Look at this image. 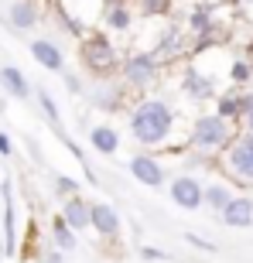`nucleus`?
Instances as JSON below:
<instances>
[{
  "label": "nucleus",
  "instance_id": "f704fd0d",
  "mask_svg": "<svg viewBox=\"0 0 253 263\" xmlns=\"http://www.w3.org/2000/svg\"><path fill=\"white\" fill-rule=\"evenodd\" d=\"M243 4H253V0H243Z\"/></svg>",
  "mask_w": 253,
  "mask_h": 263
},
{
  "label": "nucleus",
  "instance_id": "2f4dec72",
  "mask_svg": "<svg viewBox=\"0 0 253 263\" xmlns=\"http://www.w3.org/2000/svg\"><path fill=\"white\" fill-rule=\"evenodd\" d=\"M28 151H31V157H34V164H45V157H41L38 140H31V137H28Z\"/></svg>",
  "mask_w": 253,
  "mask_h": 263
},
{
  "label": "nucleus",
  "instance_id": "0eeeda50",
  "mask_svg": "<svg viewBox=\"0 0 253 263\" xmlns=\"http://www.w3.org/2000/svg\"><path fill=\"white\" fill-rule=\"evenodd\" d=\"M130 175H134V181H140L144 188H165L168 185V167L161 164V157L147 154V151H140V154L130 157Z\"/></svg>",
  "mask_w": 253,
  "mask_h": 263
},
{
  "label": "nucleus",
  "instance_id": "412c9836",
  "mask_svg": "<svg viewBox=\"0 0 253 263\" xmlns=\"http://www.w3.org/2000/svg\"><path fill=\"white\" fill-rule=\"evenodd\" d=\"M233 198H236V192H233L229 181H209V185H205V209H212L215 215L223 212Z\"/></svg>",
  "mask_w": 253,
  "mask_h": 263
},
{
  "label": "nucleus",
  "instance_id": "473e14b6",
  "mask_svg": "<svg viewBox=\"0 0 253 263\" xmlns=\"http://www.w3.org/2000/svg\"><path fill=\"white\" fill-rule=\"evenodd\" d=\"M240 130H246V134H253V109L243 117V123H240Z\"/></svg>",
  "mask_w": 253,
  "mask_h": 263
},
{
  "label": "nucleus",
  "instance_id": "f8f14e48",
  "mask_svg": "<svg viewBox=\"0 0 253 263\" xmlns=\"http://www.w3.org/2000/svg\"><path fill=\"white\" fill-rule=\"evenodd\" d=\"M28 51H31V59L38 62L41 68H48V72H65V55H62V48L55 45L51 38H34L28 45Z\"/></svg>",
  "mask_w": 253,
  "mask_h": 263
},
{
  "label": "nucleus",
  "instance_id": "dca6fc26",
  "mask_svg": "<svg viewBox=\"0 0 253 263\" xmlns=\"http://www.w3.org/2000/svg\"><path fill=\"white\" fill-rule=\"evenodd\" d=\"M212 113H219L223 120H229V123H243V117H246V106H243V89H226V92H219L215 96V109Z\"/></svg>",
  "mask_w": 253,
  "mask_h": 263
},
{
  "label": "nucleus",
  "instance_id": "2eb2a0df",
  "mask_svg": "<svg viewBox=\"0 0 253 263\" xmlns=\"http://www.w3.org/2000/svg\"><path fill=\"white\" fill-rule=\"evenodd\" d=\"M7 24L14 31H31L41 24V4L38 0H14L7 10Z\"/></svg>",
  "mask_w": 253,
  "mask_h": 263
},
{
  "label": "nucleus",
  "instance_id": "f03ea898",
  "mask_svg": "<svg viewBox=\"0 0 253 263\" xmlns=\"http://www.w3.org/2000/svg\"><path fill=\"white\" fill-rule=\"evenodd\" d=\"M79 55H82V68H86L96 82H110V79L120 76V68H123V55L117 51V45H113L106 34H82Z\"/></svg>",
  "mask_w": 253,
  "mask_h": 263
},
{
  "label": "nucleus",
  "instance_id": "cd10ccee",
  "mask_svg": "<svg viewBox=\"0 0 253 263\" xmlns=\"http://www.w3.org/2000/svg\"><path fill=\"white\" fill-rule=\"evenodd\" d=\"M185 243L195 246V250H205V253H215L219 250L215 243H209V239H202V236H195V233H185Z\"/></svg>",
  "mask_w": 253,
  "mask_h": 263
},
{
  "label": "nucleus",
  "instance_id": "6e6552de",
  "mask_svg": "<svg viewBox=\"0 0 253 263\" xmlns=\"http://www.w3.org/2000/svg\"><path fill=\"white\" fill-rule=\"evenodd\" d=\"M182 96L195 99V103H205V99H215L219 96V89H215V79L205 76L198 65H188L182 72Z\"/></svg>",
  "mask_w": 253,
  "mask_h": 263
},
{
  "label": "nucleus",
  "instance_id": "5701e85b",
  "mask_svg": "<svg viewBox=\"0 0 253 263\" xmlns=\"http://www.w3.org/2000/svg\"><path fill=\"white\" fill-rule=\"evenodd\" d=\"M38 106H41V113L48 117V127L59 134L62 130V113H59V103H55V96H51L48 89H38Z\"/></svg>",
  "mask_w": 253,
  "mask_h": 263
},
{
  "label": "nucleus",
  "instance_id": "1a4fd4ad",
  "mask_svg": "<svg viewBox=\"0 0 253 263\" xmlns=\"http://www.w3.org/2000/svg\"><path fill=\"white\" fill-rule=\"evenodd\" d=\"M185 51H188V45H185V34H182V28H178V24H168V28L161 31L157 45L151 48V55H154L161 65H171V62L182 59Z\"/></svg>",
  "mask_w": 253,
  "mask_h": 263
},
{
  "label": "nucleus",
  "instance_id": "b1692460",
  "mask_svg": "<svg viewBox=\"0 0 253 263\" xmlns=\"http://www.w3.org/2000/svg\"><path fill=\"white\" fill-rule=\"evenodd\" d=\"M229 82H233L236 89L250 86V82H253V62L250 59H236L233 65H229Z\"/></svg>",
  "mask_w": 253,
  "mask_h": 263
},
{
  "label": "nucleus",
  "instance_id": "a878e982",
  "mask_svg": "<svg viewBox=\"0 0 253 263\" xmlns=\"http://www.w3.org/2000/svg\"><path fill=\"white\" fill-rule=\"evenodd\" d=\"M137 10L140 17H165L171 14V0H137Z\"/></svg>",
  "mask_w": 253,
  "mask_h": 263
},
{
  "label": "nucleus",
  "instance_id": "c756f323",
  "mask_svg": "<svg viewBox=\"0 0 253 263\" xmlns=\"http://www.w3.org/2000/svg\"><path fill=\"white\" fill-rule=\"evenodd\" d=\"M10 154H14V140H10V134L0 130V157H10Z\"/></svg>",
  "mask_w": 253,
  "mask_h": 263
},
{
  "label": "nucleus",
  "instance_id": "4be33fe9",
  "mask_svg": "<svg viewBox=\"0 0 253 263\" xmlns=\"http://www.w3.org/2000/svg\"><path fill=\"white\" fill-rule=\"evenodd\" d=\"M51 243H55V250H62V253H72L79 246V233L62 219V215L51 219Z\"/></svg>",
  "mask_w": 253,
  "mask_h": 263
},
{
  "label": "nucleus",
  "instance_id": "f257e3e1",
  "mask_svg": "<svg viewBox=\"0 0 253 263\" xmlns=\"http://www.w3.org/2000/svg\"><path fill=\"white\" fill-rule=\"evenodd\" d=\"M178 127V113L168 99L154 96V99H140L130 117H127V130L140 147H165L171 144V134Z\"/></svg>",
  "mask_w": 253,
  "mask_h": 263
},
{
  "label": "nucleus",
  "instance_id": "a211bd4d",
  "mask_svg": "<svg viewBox=\"0 0 253 263\" xmlns=\"http://www.w3.org/2000/svg\"><path fill=\"white\" fill-rule=\"evenodd\" d=\"M89 144H93L96 154L113 157L120 151V130L113 123H96V127H89Z\"/></svg>",
  "mask_w": 253,
  "mask_h": 263
},
{
  "label": "nucleus",
  "instance_id": "9b49d317",
  "mask_svg": "<svg viewBox=\"0 0 253 263\" xmlns=\"http://www.w3.org/2000/svg\"><path fill=\"white\" fill-rule=\"evenodd\" d=\"M59 215L65 219L76 233H86V229H93V202H86L82 195H72V198H65L62 202V209H59Z\"/></svg>",
  "mask_w": 253,
  "mask_h": 263
},
{
  "label": "nucleus",
  "instance_id": "bb28decb",
  "mask_svg": "<svg viewBox=\"0 0 253 263\" xmlns=\"http://www.w3.org/2000/svg\"><path fill=\"white\" fill-rule=\"evenodd\" d=\"M62 82H65V89L68 92H72V96H82V92H86V82H82V76H79V72H62Z\"/></svg>",
  "mask_w": 253,
  "mask_h": 263
},
{
  "label": "nucleus",
  "instance_id": "6ab92c4d",
  "mask_svg": "<svg viewBox=\"0 0 253 263\" xmlns=\"http://www.w3.org/2000/svg\"><path fill=\"white\" fill-rule=\"evenodd\" d=\"M0 89L14 99H28L31 96V82L17 65H0Z\"/></svg>",
  "mask_w": 253,
  "mask_h": 263
},
{
  "label": "nucleus",
  "instance_id": "393cba45",
  "mask_svg": "<svg viewBox=\"0 0 253 263\" xmlns=\"http://www.w3.org/2000/svg\"><path fill=\"white\" fill-rule=\"evenodd\" d=\"M51 192L59 195V202H65V198L79 195V181L68 175H51Z\"/></svg>",
  "mask_w": 253,
  "mask_h": 263
},
{
  "label": "nucleus",
  "instance_id": "f3484780",
  "mask_svg": "<svg viewBox=\"0 0 253 263\" xmlns=\"http://www.w3.org/2000/svg\"><path fill=\"white\" fill-rule=\"evenodd\" d=\"M123 92H127V86H113V79H110V82H96L89 103L96 109H103V113H117V109L123 106Z\"/></svg>",
  "mask_w": 253,
  "mask_h": 263
},
{
  "label": "nucleus",
  "instance_id": "39448f33",
  "mask_svg": "<svg viewBox=\"0 0 253 263\" xmlns=\"http://www.w3.org/2000/svg\"><path fill=\"white\" fill-rule=\"evenodd\" d=\"M161 72H165V65H161L151 51H130L123 59L120 79H123L127 92H147L151 86L161 82Z\"/></svg>",
  "mask_w": 253,
  "mask_h": 263
},
{
  "label": "nucleus",
  "instance_id": "72a5a7b5",
  "mask_svg": "<svg viewBox=\"0 0 253 263\" xmlns=\"http://www.w3.org/2000/svg\"><path fill=\"white\" fill-rule=\"evenodd\" d=\"M117 4H127V0H103V7H117Z\"/></svg>",
  "mask_w": 253,
  "mask_h": 263
},
{
  "label": "nucleus",
  "instance_id": "ddd939ff",
  "mask_svg": "<svg viewBox=\"0 0 253 263\" xmlns=\"http://www.w3.org/2000/svg\"><path fill=\"white\" fill-rule=\"evenodd\" d=\"M215 219H219L223 226H229V229H250L253 226V198L250 195H236Z\"/></svg>",
  "mask_w": 253,
  "mask_h": 263
},
{
  "label": "nucleus",
  "instance_id": "7ed1b4c3",
  "mask_svg": "<svg viewBox=\"0 0 253 263\" xmlns=\"http://www.w3.org/2000/svg\"><path fill=\"white\" fill-rule=\"evenodd\" d=\"M240 134L236 123L223 120L219 113H202L188 123V147L192 151H202V154H219L229 147V140Z\"/></svg>",
  "mask_w": 253,
  "mask_h": 263
},
{
  "label": "nucleus",
  "instance_id": "9d476101",
  "mask_svg": "<svg viewBox=\"0 0 253 263\" xmlns=\"http://www.w3.org/2000/svg\"><path fill=\"white\" fill-rule=\"evenodd\" d=\"M120 229H123V219L110 202H93V233L99 239H120Z\"/></svg>",
  "mask_w": 253,
  "mask_h": 263
},
{
  "label": "nucleus",
  "instance_id": "20e7f679",
  "mask_svg": "<svg viewBox=\"0 0 253 263\" xmlns=\"http://www.w3.org/2000/svg\"><path fill=\"white\" fill-rule=\"evenodd\" d=\"M219 167L233 185L253 188V134L240 130L226 151H219Z\"/></svg>",
  "mask_w": 253,
  "mask_h": 263
},
{
  "label": "nucleus",
  "instance_id": "423d86ee",
  "mask_svg": "<svg viewBox=\"0 0 253 263\" xmlns=\"http://www.w3.org/2000/svg\"><path fill=\"white\" fill-rule=\"evenodd\" d=\"M168 195H171V202H175L182 212H195V209H202V205H205V185L198 181V175L185 171V175L171 178Z\"/></svg>",
  "mask_w": 253,
  "mask_h": 263
},
{
  "label": "nucleus",
  "instance_id": "7c9ffc66",
  "mask_svg": "<svg viewBox=\"0 0 253 263\" xmlns=\"http://www.w3.org/2000/svg\"><path fill=\"white\" fill-rule=\"evenodd\" d=\"M41 260H45V263H65V253L51 246V250H48V253H45V256H41Z\"/></svg>",
  "mask_w": 253,
  "mask_h": 263
},
{
  "label": "nucleus",
  "instance_id": "aec40b11",
  "mask_svg": "<svg viewBox=\"0 0 253 263\" xmlns=\"http://www.w3.org/2000/svg\"><path fill=\"white\" fill-rule=\"evenodd\" d=\"M103 28L113 34H127L134 28V7L130 4H117V7H103Z\"/></svg>",
  "mask_w": 253,
  "mask_h": 263
},
{
  "label": "nucleus",
  "instance_id": "c85d7f7f",
  "mask_svg": "<svg viewBox=\"0 0 253 263\" xmlns=\"http://www.w3.org/2000/svg\"><path fill=\"white\" fill-rule=\"evenodd\" d=\"M140 260L161 263V260H168V253H165V250H157V246H140Z\"/></svg>",
  "mask_w": 253,
  "mask_h": 263
},
{
  "label": "nucleus",
  "instance_id": "4468645a",
  "mask_svg": "<svg viewBox=\"0 0 253 263\" xmlns=\"http://www.w3.org/2000/svg\"><path fill=\"white\" fill-rule=\"evenodd\" d=\"M4 192V256H17V222H14V185L4 181L0 185Z\"/></svg>",
  "mask_w": 253,
  "mask_h": 263
}]
</instances>
